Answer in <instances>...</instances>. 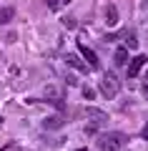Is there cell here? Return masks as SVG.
<instances>
[{
    "label": "cell",
    "mask_w": 148,
    "mask_h": 151,
    "mask_svg": "<svg viewBox=\"0 0 148 151\" xmlns=\"http://www.w3.org/2000/svg\"><path fill=\"white\" fill-rule=\"evenodd\" d=\"M85 116L93 121V126H103L108 121V113L101 111V108H85Z\"/></svg>",
    "instance_id": "3957f363"
},
{
    "label": "cell",
    "mask_w": 148,
    "mask_h": 151,
    "mask_svg": "<svg viewBox=\"0 0 148 151\" xmlns=\"http://www.w3.org/2000/svg\"><path fill=\"white\" fill-rule=\"evenodd\" d=\"M78 50H80V55H83V58L88 60V65H90V68H98V55H95L93 50L88 48V45H80V43H78Z\"/></svg>",
    "instance_id": "5b68a950"
},
{
    "label": "cell",
    "mask_w": 148,
    "mask_h": 151,
    "mask_svg": "<svg viewBox=\"0 0 148 151\" xmlns=\"http://www.w3.org/2000/svg\"><path fill=\"white\" fill-rule=\"evenodd\" d=\"M65 121L60 119V116H50V119H45V124H43V129H60Z\"/></svg>",
    "instance_id": "30bf717a"
},
{
    "label": "cell",
    "mask_w": 148,
    "mask_h": 151,
    "mask_svg": "<svg viewBox=\"0 0 148 151\" xmlns=\"http://www.w3.org/2000/svg\"><path fill=\"white\" fill-rule=\"evenodd\" d=\"M106 23H108V25H116V23H118V10H116V5H108V8H106Z\"/></svg>",
    "instance_id": "9c48e42d"
},
{
    "label": "cell",
    "mask_w": 148,
    "mask_h": 151,
    "mask_svg": "<svg viewBox=\"0 0 148 151\" xmlns=\"http://www.w3.org/2000/svg\"><path fill=\"white\" fill-rule=\"evenodd\" d=\"M143 139H146V141H148V124H146V126H143Z\"/></svg>",
    "instance_id": "2e32d148"
},
{
    "label": "cell",
    "mask_w": 148,
    "mask_h": 151,
    "mask_svg": "<svg viewBox=\"0 0 148 151\" xmlns=\"http://www.w3.org/2000/svg\"><path fill=\"white\" fill-rule=\"evenodd\" d=\"M126 45H128V48H136V45H138V40H136V33H131V30L126 33Z\"/></svg>",
    "instance_id": "7c38bea8"
},
{
    "label": "cell",
    "mask_w": 148,
    "mask_h": 151,
    "mask_svg": "<svg viewBox=\"0 0 148 151\" xmlns=\"http://www.w3.org/2000/svg\"><path fill=\"white\" fill-rule=\"evenodd\" d=\"M58 5H60L58 0H48V8H53V10H55V8H58Z\"/></svg>",
    "instance_id": "9a60e30c"
},
{
    "label": "cell",
    "mask_w": 148,
    "mask_h": 151,
    "mask_svg": "<svg viewBox=\"0 0 148 151\" xmlns=\"http://www.w3.org/2000/svg\"><path fill=\"white\" fill-rule=\"evenodd\" d=\"M128 144V136L123 131H108L98 139V149L101 151H121L123 146Z\"/></svg>",
    "instance_id": "6da1fadb"
},
{
    "label": "cell",
    "mask_w": 148,
    "mask_h": 151,
    "mask_svg": "<svg viewBox=\"0 0 148 151\" xmlns=\"http://www.w3.org/2000/svg\"><path fill=\"white\" fill-rule=\"evenodd\" d=\"M0 126H3V119H0Z\"/></svg>",
    "instance_id": "ac0fdd59"
},
{
    "label": "cell",
    "mask_w": 148,
    "mask_h": 151,
    "mask_svg": "<svg viewBox=\"0 0 148 151\" xmlns=\"http://www.w3.org/2000/svg\"><path fill=\"white\" fill-rule=\"evenodd\" d=\"M146 60H148V58H146L143 53H141V55H136V58H133L131 63H128V76H131V78H136V76L141 73V68L146 65Z\"/></svg>",
    "instance_id": "277c9868"
},
{
    "label": "cell",
    "mask_w": 148,
    "mask_h": 151,
    "mask_svg": "<svg viewBox=\"0 0 148 151\" xmlns=\"http://www.w3.org/2000/svg\"><path fill=\"white\" fill-rule=\"evenodd\" d=\"M141 91H143V96H146V101H148V73H146V78H143V86H141Z\"/></svg>",
    "instance_id": "4fadbf2b"
},
{
    "label": "cell",
    "mask_w": 148,
    "mask_h": 151,
    "mask_svg": "<svg viewBox=\"0 0 148 151\" xmlns=\"http://www.w3.org/2000/svg\"><path fill=\"white\" fill-rule=\"evenodd\" d=\"M13 18H15V8H0V25H8Z\"/></svg>",
    "instance_id": "52a82bcc"
},
{
    "label": "cell",
    "mask_w": 148,
    "mask_h": 151,
    "mask_svg": "<svg viewBox=\"0 0 148 151\" xmlns=\"http://www.w3.org/2000/svg\"><path fill=\"white\" fill-rule=\"evenodd\" d=\"M118 91H121V81H118V76L113 70H106L103 73V81H101V93L106 98H116Z\"/></svg>",
    "instance_id": "7a4b0ae2"
},
{
    "label": "cell",
    "mask_w": 148,
    "mask_h": 151,
    "mask_svg": "<svg viewBox=\"0 0 148 151\" xmlns=\"http://www.w3.org/2000/svg\"><path fill=\"white\" fill-rule=\"evenodd\" d=\"M75 151H85V149H75Z\"/></svg>",
    "instance_id": "e0dca14e"
},
{
    "label": "cell",
    "mask_w": 148,
    "mask_h": 151,
    "mask_svg": "<svg viewBox=\"0 0 148 151\" xmlns=\"http://www.w3.org/2000/svg\"><path fill=\"white\" fill-rule=\"evenodd\" d=\"M43 96H45V98H50V101H55V98H58V88H55V86H45Z\"/></svg>",
    "instance_id": "8fae6325"
},
{
    "label": "cell",
    "mask_w": 148,
    "mask_h": 151,
    "mask_svg": "<svg viewBox=\"0 0 148 151\" xmlns=\"http://www.w3.org/2000/svg\"><path fill=\"white\" fill-rule=\"evenodd\" d=\"M113 63L116 65H128V48H118L113 55Z\"/></svg>",
    "instance_id": "ba28073f"
},
{
    "label": "cell",
    "mask_w": 148,
    "mask_h": 151,
    "mask_svg": "<svg viewBox=\"0 0 148 151\" xmlns=\"http://www.w3.org/2000/svg\"><path fill=\"white\" fill-rule=\"evenodd\" d=\"M63 60H65V63L70 65V68H78L80 73H85V70H90V65H88V63H83V60H80L78 55H65Z\"/></svg>",
    "instance_id": "8992f818"
},
{
    "label": "cell",
    "mask_w": 148,
    "mask_h": 151,
    "mask_svg": "<svg viewBox=\"0 0 148 151\" xmlns=\"http://www.w3.org/2000/svg\"><path fill=\"white\" fill-rule=\"evenodd\" d=\"M63 23H65V28H75V18H63Z\"/></svg>",
    "instance_id": "5bb4252c"
}]
</instances>
